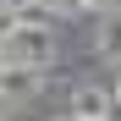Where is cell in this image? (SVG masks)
Instances as JSON below:
<instances>
[{"label": "cell", "instance_id": "1", "mask_svg": "<svg viewBox=\"0 0 121 121\" xmlns=\"http://www.w3.org/2000/svg\"><path fill=\"white\" fill-rule=\"evenodd\" d=\"M50 50H55V44H50L44 28H17V33L0 39V60H11V66H44Z\"/></svg>", "mask_w": 121, "mask_h": 121}, {"label": "cell", "instance_id": "2", "mask_svg": "<svg viewBox=\"0 0 121 121\" xmlns=\"http://www.w3.org/2000/svg\"><path fill=\"white\" fill-rule=\"evenodd\" d=\"M105 105H110L105 88H77V94H72V116H77V121H99Z\"/></svg>", "mask_w": 121, "mask_h": 121}, {"label": "cell", "instance_id": "3", "mask_svg": "<svg viewBox=\"0 0 121 121\" xmlns=\"http://www.w3.org/2000/svg\"><path fill=\"white\" fill-rule=\"evenodd\" d=\"M11 11H17V22H33V28L55 17V6H44V0H33V6H11Z\"/></svg>", "mask_w": 121, "mask_h": 121}, {"label": "cell", "instance_id": "4", "mask_svg": "<svg viewBox=\"0 0 121 121\" xmlns=\"http://www.w3.org/2000/svg\"><path fill=\"white\" fill-rule=\"evenodd\" d=\"M6 33H17V11H11V6H0V39H6Z\"/></svg>", "mask_w": 121, "mask_h": 121}, {"label": "cell", "instance_id": "5", "mask_svg": "<svg viewBox=\"0 0 121 121\" xmlns=\"http://www.w3.org/2000/svg\"><path fill=\"white\" fill-rule=\"evenodd\" d=\"M88 6H116V0H88Z\"/></svg>", "mask_w": 121, "mask_h": 121}, {"label": "cell", "instance_id": "6", "mask_svg": "<svg viewBox=\"0 0 121 121\" xmlns=\"http://www.w3.org/2000/svg\"><path fill=\"white\" fill-rule=\"evenodd\" d=\"M0 77H6V60H0Z\"/></svg>", "mask_w": 121, "mask_h": 121}]
</instances>
